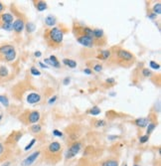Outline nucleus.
<instances>
[{
    "label": "nucleus",
    "mask_w": 161,
    "mask_h": 166,
    "mask_svg": "<svg viewBox=\"0 0 161 166\" xmlns=\"http://www.w3.org/2000/svg\"><path fill=\"white\" fill-rule=\"evenodd\" d=\"M109 59H114L117 65L122 67H129L134 63L135 57L130 52L123 49H117L114 52H112Z\"/></svg>",
    "instance_id": "1"
},
{
    "label": "nucleus",
    "mask_w": 161,
    "mask_h": 166,
    "mask_svg": "<svg viewBox=\"0 0 161 166\" xmlns=\"http://www.w3.org/2000/svg\"><path fill=\"white\" fill-rule=\"evenodd\" d=\"M44 38L46 40L48 46L51 48H58L62 45L63 38H64V32L61 29L54 27L51 29H47L45 31Z\"/></svg>",
    "instance_id": "2"
},
{
    "label": "nucleus",
    "mask_w": 161,
    "mask_h": 166,
    "mask_svg": "<svg viewBox=\"0 0 161 166\" xmlns=\"http://www.w3.org/2000/svg\"><path fill=\"white\" fill-rule=\"evenodd\" d=\"M62 151V146L59 142L54 141L51 142L46 148V154L48 158H51L53 156V160L57 161L60 158V153Z\"/></svg>",
    "instance_id": "3"
},
{
    "label": "nucleus",
    "mask_w": 161,
    "mask_h": 166,
    "mask_svg": "<svg viewBox=\"0 0 161 166\" xmlns=\"http://www.w3.org/2000/svg\"><path fill=\"white\" fill-rule=\"evenodd\" d=\"M20 119H22L24 121L25 124H37L40 119V112L33 110V112H26L20 117Z\"/></svg>",
    "instance_id": "4"
},
{
    "label": "nucleus",
    "mask_w": 161,
    "mask_h": 166,
    "mask_svg": "<svg viewBox=\"0 0 161 166\" xmlns=\"http://www.w3.org/2000/svg\"><path fill=\"white\" fill-rule=\"evenodd\" d=\"M93 39L95 45L97 46H102L105 44V36L102 29H93Z\"/></svg>",
    "instance_id": "5"
},
{
    "label": "nucleus",
    "mask_w": 161,
    "mask_h": 166,
    "mask_svg": "<svg viewBox=\"0 0 161 166\" xmlns=\"http://www.w3.org/2000/svg\"><path fill=\"white\" fill-rule=\"evenodd\" d=\"M80 148H82V142L80 141L73 142L66 153V159H71L74 156H76L78 153L80 152Z\"/></svg>",
    "instance_id": "6"
},
{
    "label": "nucleus",
    "mask_w": 161,
    "mask_h": 166,
    "mask_svg": "<svg viewBox=\"0 0 161 166\" xmlns=\"http://www.w3.org/2000/svg\"><path fill=\"white\" fill-rule=\"evenodd\" d=\"M76 38L78 40V42L85 47H93L95 45V42H94L93 37L87 36V35H80V36H78V37H76Z\"/></svg>",
    "instance_id": "7"
},
{
    "label": "nucleus",
    "mask_w": 161,
    "mask_h": 166,
    "mask_svg": "<svg viewBox=\"0 0 161 166\" xmlns=\"http://www.w3.org/2000/svg\"><path fill=\"white\" fill-rule=\"evenodd\" d=\"M40 153H41V152H40L39 150H38V151H35V152L32 153V154H30L28 157L25 158V159L23 160V162H22V165H23V166H31L35 161H36L37 158L39 157Z\"/></svg>",
    "instance_id": "8"
},
{
    "label": "nucleus",
    "mask_w": 161,
    "mask_h": 166,
    "mask_svg": "<svg viewBox=\"0 0 161 166\" xmlns=\"http://www.w3.org/2000/svg\"><path fill=\"white\" fill-rule=\"evenodd\" d=\"M13 49H15V48L10 44H6V45H2V46H0V60H4V57Z\"/></svg>",
    "instance_id": "9"
},
{
    "label": "nucleus",
    "mask_w": 161,
    "mask_h": 166,
    "mask_svg": "<svg viewBox=\"0 0 161 166\" xmlns=\"http://www.w3.org/2000/svg\"><path fill=\"white\" fill-rule=\"evenodd\" d=\"M13 15L10 13H2L0 14V25L1 24H7L12 23L13 21Z\"/></svg>",
    "instance_id": "10"
},
{
    "label": "nucleus",
    "mask_w": 161,
    "mask_h": 166,
    "mask_svg": "<svg viewBox=\"0 0 161 166\" xmlns=\"http://www.w3.org/2000/svg\"><path fill=\"white\" fill-rule=\"evenodd\" d=\"M13 25V30L16 33H21L22 32V30L24 29V22H23V20L22 19H17V20H15L14 21V23L12 24Z\"/></svg>",
    "instance_id": "11"
},
{
    "label": "nucleus",
    "mask_w": 161,
    "mask_h": 166,
    "mask_svg": "<svg viewBox=\"0 0 161 166\" xmlns=\"http://www.w3.org/2000/svg\"><path fill=\"white\" fill-rule=\"evenodd\" d=\"M40 100H41L40 95L35 94V93L29 94L28 97H27V102H28V104H36V102H39Z\"/></svg>",
    "instance_id": "12"
},
{
    "label": "nucleus",
    "mask_w": 161,
    "mask_h": 166,
    "mask_svg": "<svg viewBox=\"0 0 161 166\" xmlns=\"http://www.w3.org/2000/svg\"><path fill=\"white\" fill-rule=\"evenodd\" d=\"M134 124L138 127L143 128V127L147 126L148 120H147V119H145V117H140V119H137L134 120Z\"/></svg>",
    "instance_id": "13"
},
{
    "label": "nucleus",
    "mask_w": 161,
    "mask_h": 166,
    "mask_svg": "<svg viewBox=\"0 0 161 166\" xmlns=\"http://www.w3.org/2000/svg\"><path fill=\"white\" fill-rule=\"evenodd\" d=\"M45 63H47V64H49L50 66H53V67H56V68L60 67V63L55 56H51L49 59H45Z\"/></svg>",
    "instance_id": "14"
},
{
    "label": "nucleus",
    "mask_w": 161,
    "mask_h": 166,
    "mask_svg": "<svg viewBox=\"0 0 161 166\" xmlns=\"http://www.w3.org/2000/svg\"><path fill=\"white\" fill-rule=\"evenodd\" d=\"M9 77V70L5 66H0V80H5Z\"/></svg>",
    "instance_id": "15"
},
{
    "label": "nucleus",
    "mask_w": 161,
    "mask_h": 166,
    "mask_svg": "<svg viewBox=\"0 0 161 166\" xmlns=\"http://www.w3.org/2000/svg\"><path fill=\"white\" fill-rule=\"evenodd\" d=\"M102 166H119V160L114 158H109V159L105 160L102 163Z\"/></svg>",
    "instance_id": "16"
},
{
    "label": "nucleus",
    "mask_w": 161,
    "mask_h": 166,
    "mask_svg": "<svg viewBox=\"0 0 161 166\" xmlns=\"http://www.w3.org/2000/svg\"><path fill=\"white\" fill-rule=\"evenodd\" d=\"M16 58V51H15V49L11 50L8 54L6 55V56L4 57V60L3 61H6V62H12L13 60Z\"/></svg>",
    "instance_id": "17"
},
{
    "label": "nucleus",
    "mask_w": 161,
    "mask_h": 166,
    "mask_svg": "<svg viewBox=\"0 0 161 166\" xmlns=\"http://www.w3.org/2000/svg\"><path fill=\"white\" fill-rule=\"evenodd\" d=\"M22 135H23V134H22V133L21 132H13V133H12V134L11 135H10V136L8 137L9 138V139L8 140H7V141H10V140H12V142H17V141H18V140L20 139V138H21L22 137Z\"/></svg>",
    "instance_id": "18"
},
{
    "label": "nucleus",
    "mask_w": 161,
    "mask_h": 166,
    "mask_svg": "<svg viewBox=\"0 0 161 166\" xmlns=\"http://www.w3.org/2000/svg\"><path fill=\"white\" fill-rule=\"evenodd\" d=\"M110 54H112V51H109V50H104V51L100 52V58L102 60H107V59H109Z\"/></svg>",
    "instance_id": "19"
},
{
    "label": "nucleus",
    "mask_w": 161,
    "mask_h": 166,
    "mask_svg": "<svg viewBox=\"0 0 161 166\" xmlns=\"http://www.w3.org/2000/svg\"><path fill=\"white\" fill-rule=\"evenodd\" d=\"M45 22H46L47 26H54L56 24V18L53 16H48L46 19H45Z\"/></svg>",
    "instance_id": "20"
},
{
    "label": "nucleus",
    "mask_w": 161,
    "mask_h": 166,
    "mask_svg": "<svg viewBox=\"0 0 161 166\" xmlns=\"http://www.w3.org/2000/svg\"><path fill=\"white\" fill-rule=\"evenodd\" d=\"M63 63H64L66 66L70 67V68H76L77 67V63L73 60H70V59H64L63 60Z\"/></svg>",
    "instance_id": "21"
},
{
    "label": "nucleus",
    "mask_w": 161,
    "mask_h": 166,
    "mask_svg": "<svg viewBox=\"0 0 161 166\" xmlns=\"http://www.w3.org/2000/svg\"><path fill=\"white\" fill-rule=\"evenodd\" d=\"M47 8V3L45 1H38L37 2V9L39 11H44Z\"/></svg>",
    "instance_id": "22"
},
{
    "label": "nucleus",
    "mask_w": 161,
    "mask_h": 166,
    "mask_svg": "<svg viewBox=\"0 0 161 166\" xmlns=\"http://www.w3.org/2000/svg\"><path fill=\"white\" fill-rule=\"evenodd\" d=\"M41 129H42V127L40 124H34L33 126L30 127V130H31L33 133H39L40 131H41Z\"/></svg>",
    "instance_id": "23"
},
{
    "label": "nucleus",
    "mask_w": 161,
    "mask_h": 166,
    "mask_svg": "<svg viewBox=\"0 0 161 166\" xmlns=\"http://www.w3.org/2000/svg\"><path fill=\"white\" fill-rule=\"evenodd\" d=\"M0 28L6 30V31H12V30H13V25H12V23L1 24V25H0Z\"/></svg>",
    "instance_id": "24"
},
{
    "label": "nucleus",
    "mask_w": 161,
    "mask_h": 166,
    "mask_svg": "<svg viewBox=\"0 0 161 166\" xmlns=\"http://www.w3.org/2000/svg\"><path fill=\"white\" fill-rule=\"evenodd\" d=\"M0 102H1V104L6 107L9 105V100L6 97H5V95H0Z\"/></svg>",
    "instance_id": "25"
},
{
    "label": "nucleus",
    "mask_w": 161,
    "mask_h": 166,
    "mask_svg": "<svg viewBox=\"0 0 161 166\" xmlns=\"http://www.w3.org/2000/svg\"><path fill=\"white\" fill-rule=\"evenodd\" d=\"M153 13H154L155 15H158V14H160L161 13V4L160 3H157V4H155L154 5V7H153Z\"/></svg>",
    "instance_id": "26"
},
{
    "label": "nucleus",
    "mask_w": 161,
    "mask_h": 166,
    "mask_svg": "<svg viewBox=\"0 0 161 166\" xmlns=\"http://www.w3.org/2000/svg\"><path fill=\"white\" fill-rule=\"evenodd\" d=\"M155 127H156V124H155L154 122H150V124H148V126H147V135H149L150 133H151L153 130H154Z\"/></svg>",
    "instance_id": "27"
},
{
    "label": "nucleus",
    "mask_w": 161,
    "mask_h": 166,
    "mask_svg": "<svg viewBox=\"0 0 161 166\" xmlns=\"http://www.w3.org/2000/svg\"><path fill=\"white\" fill-rule=\"evenodd\" d=\"M90 114H93V115H97V114H100V109L97 107H94L92 109L90 110Z\"/></svg>",
    "instance_id": "28"
},
{
    "label": "nucleus",
    "mask_w": 161,
    "mask_h": 166,
    "mask_svg": "<svg viewBox=\"0 0 161 166\" xmlns=\"http://www.w3.org/2000/svg\"><path fill=\"white\" fill-rule=\"evenodd\" d=\"M26 28H27V31H28L29 33H31V32H33L35 30V25L33 23H28L26 25Z\"/></svg>",
    "instance_id": "29"
},
{
    "label": "nucleus",
    "mask_w": 161,
    "mask_h": 166,
    "mask_svg": "<svg viewBox=\"0 0 161 166\" xmlns=\"http://www.w3.org/2000/svg\"><path fill=\"white\" fill-rule=\"evenodd\" d=\"M149 66L152 68V69H154V70H159L160 69V65L159 64H156L154 61H151L149 63Z\"/></svg>",
    "instance_id": "30"
},
{
    "label": "nucleus",
    "mask_w": 161,
    "mask_h": 166,
    "mask_svg": "<svg viewBox=\"0 0 161 166\" xmlns=\"http://www.w3.org/2000/svg\"><path fill=\"white\" fill-rule=\"evenodd\" d=\"M141 74L144 77H150L152 75V73H151V71H150V70H148V69H143L142 72H141Z\"/></svg>",
    "instance_id": "31"
},
{
    "label": "nucleus",
    "mask_w": 161,
    "mask_h": 166,
    "mask_svg": "<svg viewBox=\"0 0 161 166\" xmlns=\"http://www.w3.org/2000/svg\"><path fill=\"white\" fill-rule=\"evenodd\" d=\"M148 139H149V135H143V136H141L139 138V142L140 143H145L148 141Z\"/></svg>",
    "instance_id": "32"
},
{
    "label": "nucleus",
    "mask_w": 161,
    "mask_h": 166,
    "mask_svg": "<svg viewBox=\"0 0 161 166\" xmlns=\"http://www.w3.org/2000/svg\"><path fill=\"white\" fill-rule=\"evenodd\" d=\"M31 74L34 75V76H40V75H41V73H40L38 70L36 69V68H31Z\"/></svg>",
    "instance_id": "33"
},
{
    "label": "nucleus",
    "mask_w": 161,
    "mask_h": 166,
    "mask_svg": "<svg viewBox=\"0 0 161 166\" xmlns=\"http://www.w3.org/2000/svg\"><path fill=\"white\" fill-rule=\"evenodd\" d=\"M35 142H36V139H35V138H34V139H32V140H31V142H30L29 144L27 145L26 147H25V150H26V151H27V150H29L30 148H32V146H33V145L35 144Z\"/></svg>",
    "instance_id": "34"
},
{
    "label": "nucleus",
    "mask_w": 161,
    "mask_h": 166,
    "mask_svg": "<svg viewBox=\"0 0 161 166\" xmlns=\"http://www.w3.org/2000/svg\"><path fill=\"white\" fill-rule=\"evenodd\" d=\"M53 134H54L55 136H59V137L63 136V133L61 131H59V130H57V129H55L54 131H53Z\"/></svg>",
    "instance_id": "35"
},
{
    "label": "nucleus",
    "mask_w": 161,
    "mask_h": 166,
    "mask_svg": "<svg viewBox=\"0 0 161 166\" xmlns=\"http://www.w3.org/2000/svg\"><path fill=\"white\" fill-rule=\"evenodd\" d=\"M94 70L95 72H100L102 70V65H99V64L95 65V66L94 67Z\"/></svg>",
    "instance_id": "36"
},
{
    "label": "nucleus",
    "mask_w": 161,
    "mask_h": 166,
    "mask_svg": "<svg viewBox=\"0 0 161 166\" xmlns=\"http://www.w3.org/2000/svg\"><path fill=\"white\" fill-rule=\"evenodd\" d=\"M97 124H95V126H104L105 125V120H99V121H97Z\"/></svg>",
    "instance_id": "37"
},
{
    "label": "nucleus",
    "mask_w": 161,
    "mask_h": 166,
    "mask_svg": "<svg viewBox=\"0 0 161 166\" xmlns=\"http://www.w3.org/2000/svg\"><path fill=\"white\" fill-rule=\"evenodd\" d=\"M5 151V147L2 143H0V155H3V153Z\"/></svg>",
    "instance_id": "38"
},
{
    "label": "nucleus",
    "mask_w": 161,
    "mask_h": 166,
    "mask_svg": "<svg viewBox=\"0 0 161 166\" xmlns=\"http://www.w3.org/2000/svg\"><path fill=\"white\" fill-rule=\"evenodd\" d=\"M107 83H109V84H114V83H115V81H114V79H107Z\"/></svg>",
    "instance_id": "39"
},
{
    "label": "nucleus",
    "mask_w": 161,
    "mask_h": 166,
    "mask_svg": "<svg viewBox=\"0 0 161 166\" xmlns=\"http://www.w3.org/2000/svg\"><path fill=\"white\" fill-rule=\"evenodd\" d=\"M84 72L85 73V74H88V75H90V74H92V71H90V69H85Z\"/></svg>",
    "instance_id": "40"
},
{
    "label": "nucleus",
    "mask_w": 161,
    "mask_h": 166,
    "mask_svg": "<svg viewBox=\"0 0 161 166\" xmlns=\"http://www.w3.org/2000/svg\"><path fill=\"white\" fill-rule=\"evenodd\" d=\"M70 83V78H66V79L64 80V85H68Z\"/></svg>",
    "instance_id": "41"
},
{
    "label": "nucleus",
    "mask_w": 161,
    "mask_h": 166,
    "mask_svg": "<svg viewBox=\"0 0 161 166\" xmlns=\"http://www.w3.org/2000/svg\"><path fill=\"white\" fill-rule=\"evenodd\" d=\"M56 99H57L56 95H55V97H52V100H49V104H52V102H54L55 100H56Z\"/></svg>",
    "instance_id": "42"
},
{
    "label": "nucleus",
    "mask_w": 161,
    "mask_h": 166,
    "mask_svg": "<svg viewBox=\"0 0 161 166\" xmlns=\"http://www.w3.org/2000/svg\"><path fill=\"white\" fill-rule=\"evenodd\" d=\"M4 8H5V7H4V5L2 4L1 2H0V13H1V12L3 11V10H4Z\"/></svg>",
    "instance_id": "43"
},
{
    "label": "nucleus",
    "mask_w": 161,
    "mask_h": 166,
    "mask_svg": "<svg viewBox=\"0 0 161 166\" xmlns=\"http://www.w3.org/2000/svg\"><path fill=\"white\" fill-rule=\"evenodd\" d=\"M41 52H35V56L36 57H41Z\"/></svg>",
    "instance_id": "44"
},
{
    "label": "nucleus",
    "mask_w": 161,
    "mask_h": 166,
    "mask_svg": "<svg viewBox=\"0 0 161 166\" xmlns=\"http://www.w3.org/2000/svg\"><path fill=\"white\" fill-rule=\"evenodd\" d=\"M39 65H40V66H41L42 68H48V67L46 66V65H44V64H43V63H39Z\"/></svg>",
    "instance_id": "45"
},
{
    "label": "nucleus",
    "mask_w": 161,
    "mask_h": 166,
    "mask_svg": "<svg viewBox=\"0 0 161 166\" xmlns=\"http://www.w3.org/2000/svg\"><path fill=\"white\" fill-rule=\"evenodd\" d=\"M2 166H9V162H7L6 164H3V165H2Z\"/></svg>",
    "instance_id": "46"
},
{
    "label": "nucleus",
    "mask_w": 161,
    "mask_h": 166,
    "mask_svg": "<svg viewBox=\"0 0 161 166\" xmlns=\"http://www.w3.org/2000/svg\"><path fill=\"white\" fill-rule=\"evenodd\" d=\"M1 119H2V115L0 114V120H1Z\"/></svg>",
    "instance_id": "47"
},
{
    "label": "nucleus",
    "mask_w": 161,
    "mask_h": 166,
    "mask_svg": "<svg viewBox=\"0 0 161 166\" xmlns=\"http://www.w3.org/2000/svg\"><path fill=\"white\" fill-rule=\"evenodd\" d=\"M134 166H139V165H137V164H135V165H134Z\"/></svg>",
    "instance_id": "48"
},
{
    "label": "nucleus",
    "mask_w": 161,
    "mask_h": 166,
    "mask_svg": "<svg viewBox=\"0 0 161 166\" xmlns=\"http://www.w3.org/2000/svg\"><path fill=\"white\" fill-rule=\"evenodd\" d=\"M1 156H2V155H0V159H1Z\"/></svg>",
    "instance_id": "49"
},
{
    "label": "nucleus",
    "mask_w": 161,
    "mask_h": 166,
    "mask_svg": "<svg viewBox=\"0 0 161 166\" xmlns=\"http://www.w3.org/2000/svg\"><path fill=\"white\" fill-rule=\"evenodd\" d=\"M124 166H127V164H125V165H124Z\"/></svg>",
    "instance_id": "50"
}]
</instances>
